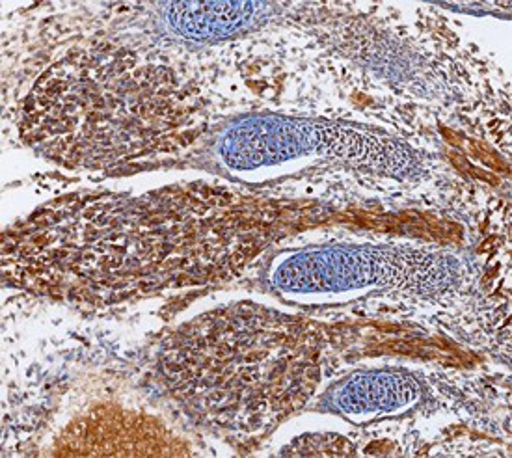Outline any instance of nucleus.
Segmentation results:
<instances>
[{
	"instance_id": "obj_4",
	"label": "nucleus",
	"mask_w": 512,
	"mask_h": 458,
	"mask_svg": "<svg viewBox=\"0 0 512 458\" xmlns=\"http://www.w3.org/2000/svg\"><path fill=\"white\" fill-rule=\"evenodd\" d=\"M149 23L164 40L181 45H215L267 27L282 6L272 2H164Z\"/></svg>"
},
{
	"instance_id": "obj_3",
	"label": "nucleus",
	"mask_w": 512,
	"mask_h": 458,
	"mask_svg": "<svg viewBox=\"0 0 512 458\" xmlns=\"http://www.w3.org/2000/svg\"><path fill=\"white\" fill-rule=\"evenodd\" d=\"M434 391L425 375L406 367H365L336 378L313 410L356 427L416 416L431 408Z\"/></svg>"
},
{
	"instance_id": "obj_1",
	"label": "nucleus",
	"mask_w": 512,
	"mask_h": 458,
	"mask_svg": "<svg viewBox=\"0 0 512 458\" xmlns=\"http://www.w3.org/2000/svg\"><path fill=\"white\" fill-rule=\"evenodd\" d=\"M181 162L254 187L319 172L421 183L431 177L434 155L369 123L246 112L209 127Z\"/></svg>"
},
{
	"instance_id": "obj_2",
	"label": "nucleus",
	"mask_w": 512,
	"mask_h": 458,
	"mask_svg": "<svg viewBox=\"0 0 512 458\" xmlns=\"http://www.w3.org/2000/svg\"><path fill=\"white\" fill-rule=\"evenodd\" d=\"M475 278L459 250L390 243H323L285 248L259 270L270 297L297 308H336L371 298L440 302Z\"/></svg>"
}]
</instances>
